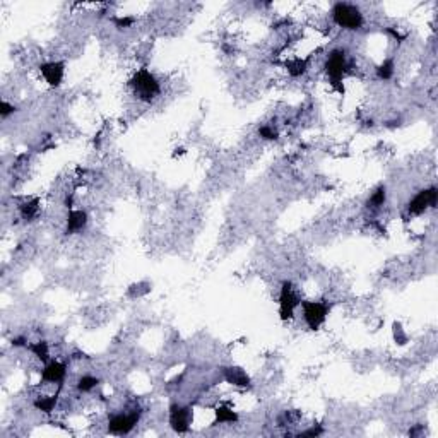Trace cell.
Masks as SVG:
<instances>
[{"mask_svg":"<svg viewBox=\"0 0 438 438\" xmlns=\"http://www.w3.org/2000/svg\"><path fill=\"white\" fill-rule=\"evenodd\" d=\"M29 349H31L33 355H35L36 358H40L41 361L48 360V342H46V341H40V342H35V344H29Z\"/></svg>","mask_w":438,"mask_h":438,"instance_id":"e0dca14e","label":"cell"},{"mask_svg":"<svg viewBox=\"0 0 438 438\" xmlns=\"http://www.w3.org/2000/svg\"><path fill=\"white\" fill-rule=\"evenodd\" d=\"M377 75L384 80H389L390 77H392L394 75V60L392 58H389V60H385L384 63H380V65L377 67Z\"/></svg>","mask_w":438,"mask_h":438,"instance_id":"ac0fdd59","label":"cell"},{"mask_svg":"<svg viewBox=\"0 0 438 438\" xmlns=\"http://www.w3.org/2000/svg\"><path fill=\"white\" fill-rule=\"evenodd\" d=\"M140 411H134L130 414H117L110 419L108 423V431L113 435H127L134 429L135 424L139 423Z\"/></svg>","mask_w":438,"mask_h":438,"instance_id":"8992f818","label":"cell"},{"mask_svg":"<svg viewBox=\"0 0 438 438\" xmlns=\"http://www.w3.org/2000/svg\"><path fill=\"white\" fill-rule=\"evenodd\" d=\"M301 303L300 298L296 296L295 289H293V284L284 281L283 286H281V295H279V315L281 320H291L295 317V308Z\"/></svg>","mask_w":438,"mask_h":438,"instance_id":"277c9868","label":"cell"},{"mask_svg":"<svg viewBox=\"0 0 438 438\" xmlns=\"http://www.w3.org/2000/svg\"><path fill=\"white\" fill-rule=\"evenodd\" d=\"M87 224V214L84 211H70L69 216H67V228L65 233L67 235H74V233L84 229Z\"/></svg>","mask_w":438,"mask_h":438,"instance_id":"7c38bea8","label":"cell"},{"mask_svg":"<svg viewBox=\"0 0 438 438\" xmlns=\"http://www.w3.org/2000/svg\"><path fill=\"white\" fill-rule=\"evenodd\" d=\"M216 412V423H236L238 414L233 409H229L228 406H219Z\"/></svg>","mask_w":438,"mask_h":438,"instance_id":"5bb4252c","label":"cell"},{"mask_svg":"<svg viewBox=\"0 0 438 438\" xmlns=\"http://www.w3.org/2000/svg\"><path fill=\"white\" fill-rule=\"evenodd\" d=\"M389 33H390V35H392L394 38H397V40H404V38H406L404 35H401V33L395 31V29H392V28H389Z\"/></svg>","mask_w":438,"mask_h":438,"instance_id":"484cf974","label":"cell"},{"mask_svg":"<svg viewBox=\"0 0 438 438\" xmlns=\"http://www.w3.org/2000/svg\"><path fill=\"white\" fill-rule=\"evenodd\" d=\"M394 339H395V342H397V344H404L407 341L406 334L402 332L401 324H394Z\"/></svg>","mask_w":438,"mask_h":438,"instance_id":"7402d4cb","label":"cell"},{"mask_svg":"<svg viewBox=\"0 0 438 438\" xmlns=\"http://www.w3.org/2000/svg\"><path fill=\"white\" fill-rule=\"evenodd\" d=\"M436 197H438V192L435 187H431V189L428 190H421V192L407 204V211H409V214H414V216L423 214L428 207H435Z\"/></svg>","mask_w":438,"mask_h":438,"instance_id":"52a82bcc","label":"cell"},{"mask_svg":"<svg viewBox=\"0 0 438 438\" xmlns=\"http://www.w3.org/2000/svg\"><path fill=\"white\" fill-rule=\"evenodd\" d=\"M113 23H115V26L120 28V29H123V28H130L132 24H134V18H115V19H113Z\"/></svg>","mask_w":438,"mask_h":438,"instance_id":"603a6c76","label":"cell"},{"mask_svg":"<svg viewBox=\"0 0 438 438\" xmlns=\"http://www.w3.org/2000/svg\"><path fill=\"white\" fill-rule=\"evenodd\" d=\"M223 377H224V380L231 385H236V387H248L250 385V377L238 367L223 368Z\"/></svg>","mask_w":438,"mask_h":438,"instance_id":"8fae6325","label":"cell"},{"mask_svg":"<svg viewBox=\"0 0 438 438\" xmlns=\"http://www.w3.org/2000/svg\"><path fill=\"white\" fill-rule=\"evenodd\" d=\"M303 317L312 330H317L325 322L329 313V305L325 301H303Z\"/></svg>","mask_w":438,"mask_h":438,"instance_id":"5b68a950","label":"cell"},{"mask_svg":"<svg viewBox=\"0 0 438 438\" xmlns=\"http://www.w3.org/2000/svg\"><path fill=\"white\" fill-rule=\"evenodd\" d=\"M258 135H260L262 139H266V140H276V139H278V132H276L269 125L260 127V129H258Z\"/></svg>","mask_w":438,"mask_h":438,"instance_id":"44dd1931","label":"cell"},{"mask_svg":"<svg viewBox=\"0 0 438 438\" xmlns=\"http://www.w3.org/2000/svg\"><path fill=\"white\" fill-rule=\"evenodd\" d=\"M190 419H192V411L190 407H182L178 404H173L169 407V424L177 433H187L190 428Z\"/></svg>","mask_w":438,"mask_h":438,"instance_id":"ba28073f","label":"cell"},{"mask_svg":"<svg viewBox=\"0 0 438 438\" xmlns=\"http://www.w3.org/2000/svg\"><path fill=\"white\" fill-rule=\"evenodd\" d=\"M65 206L70 209V207H72V197H67V199H65Z\"/></svg>","mask_w":438,"mask_h":438,"instance_id":"83f0119b","label":"cell"},{"mask_svg":"<svg viewBox=\"0 0 438 438\" xmlns=\"http://www.w3.org/2000/svg\"><path fill=\"white\" fill-rule=\"evenodd\" d=\"M100 384V380L95 377H89V375H84L79 378L77 382V390L79 392H89V390H93L95 387Z\"/></svg>","mask_w":438,"mask_h":438,"instance_id":"d6986e66","label":"cell"},{"mask_svg":"<svg viewBox=\"0 0 438 438\" xmlns=\"http://www.w3.org/2000/svg\"><path fill=\"white\" fill-rule=\"evenodd\" d=\"M38 212H40V201L38 199H33V201L24 202L21 206V216L26 221H33L38 216Z\"/></svg>","mask_w":438,"mask_h":438,"instance_id":"4fadbf2b","label":"cell"},{"mask_svg":"<svg viewBox=\"0 0 438 438\" xmlns=\"http://www.w3.org/2000/svg\"><path fill=\"white\" fill-rule=\"evenodd\" d=\"M65 373H67L65 363L52 361V363H48L45 367L43 373H41V378H43V382H52V384L62 385V382L65 380Z\"/></svg>","mask_w":438,"mask_h":438,"instance_id":"30bf717a","label":"cell"},{"mask_svg":"<svg viewBox=\"0 0 438 438\" xmlns=\"http://www.w3.org/2000/svg\"><path fill=\"white\" fill-rule=\"evenodd\" d=\"M14 112H16V108L7 103V101H2V103H0V117L2 118H7L11 113H14Z\"/></svg>","mask_w":438,"mask_h":438,"instance_id":"cb8c5ba5","label":"cell"},{"mask_svg":"<svg viewBox=\"0 0 438 438\" xmlns=\"http://www.w3.org/2000/svg\"><path fill=\"white\" fill-rule=\"evenodd\" d=\"M55 406H57V395H52V397H38L35 401V407L38 411L41 412H46V414H50Z\"/></svg>","mask_w":438,"mask_h":438,"instance_id":"2e32d148","label":"cell"},{"mask_svg":"<svg viewBox=\"0 0 438 438\" xmlns=\"http://www.w3.org/2000/svg\"><path fill=\"white\" fill-rule=\"evenodd\" d=\"M286 69L289 72V75L293 77H300L307 72V60L303 58H293V60L286 62Z\"/></svg>","mask_w":438,"mask_h":438,"instance_id":"9a60e30c","label":"cell"},{"mask_svg":"<svg viewBox=\"0 0 438 438\" xmlns=\"http://www.w3.org/2000/svg\"><path fill=\"white\" fill-rule=\"evenodd\" d=\"M130 86L134 89V95L137 96L140 101H146V103H151L161 91L158 79L146 69L139 70L137 74L130 79Z\"/></svg>","mask_w":438,"mask_h":438,"instance_id":"6da1fadb","label":"cell"},{"mask_svg":"<svg viewBox=\"0 0 438 438\" xmlns=\"http://www.w3.org/2000/svg\"><path fill=\"white\" fill-rule=\"evenodd\" d=\"M347 69V60H346V52L344 50H334L330 52L329 58L325 62V74L330 80V86L335 91H339L344 95V86H342V77L346 74Z\"/></svg>","mask_w":438,"mask_h":438,"instance_id":"7a4b0ae2","label":"cell"},{"mask_svg":"<svg viewBox=\"0 0 438 438\" xmlns=\"http://www.w3.org/2000/svg\"><path fill=\"white\" fill-rule=\"evenodd\" d=\"M12 346H24V339L23 337L12 339Z\"/></svg>","mask_w":438,"mask_h":438,"instance_id":"4316f807","label":"cell"},{"mask_svg":"<svg viewBox=\"0 0 438 438\" xmlns=\"http://www.w3.org/2000/svg\"><path fill=\"white\" fill-rule=\"evenodd\" d=\"M385 197H387V194H385V187H378V189L375 190V192H373V195H372V199H370L368 201V206H372V207H380V206H384V202H385Z\"/></svg>","mask_w":438,"mask_h":438,"instance_id":"ffe728a7","label":"cell"},{"mask_svg":"<svg viewBox=\"0 0 438 438\" xmlns=\"http://www.w3.org/2000/svg\"><path fill=\"white\" fill-rule=\"evenodd\" d=\"M332 18L337 26H341L344 29H351V31L360 29L363 26V14H361L358 7L351 6V4H344V2L335 4L332 9Z\"/></svg>","mask_w":438,"mask_h":438,"instance_id":"3957f363","label":"cell"},{"mask_svg":"<svg viewBox=\"0 0 438 438\" xmlns=\"http://www.w3.org/2000/svg\"><path fill=\"white\" fill-rule=\"evenodd\" d=\"M318 435H322V428L320 426L310 428V429H307V431L300 433V436H318Z\"/></svg>","mask_w":438,"mask_h":438,"instance_id":"d4e9b609","label":"cell"},{"mask_svg":"<svg viewBox=\"0 0 438 438\" xmlns=\"http://www.w3.org/2000/svg\"><path fill=\"white\" fill-rule=\"evenodd\" d=\"M40 72L48 82V86L58 87L63 80V72H65V65L63 62H46L40 65Z\"/></svg>","mask_w":438,"mask_h":438,"instance_id":"9c48e42d","label":"cell"}]
</instances>
